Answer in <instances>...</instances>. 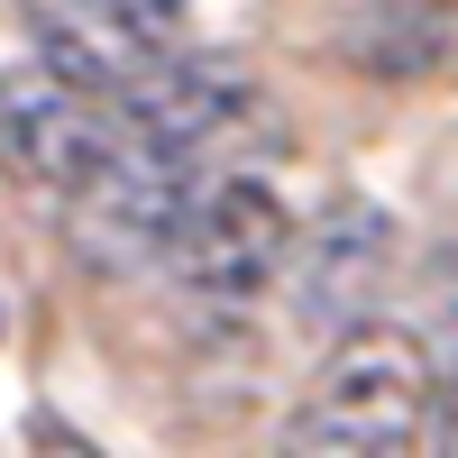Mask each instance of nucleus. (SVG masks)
<instances>
[{
	"instance_id": "f257e3e1",
	"label": "nucleus",
	"mask_w": 458,
	"mask_h": 458,
	"mask_svg": "<svg viewBox=\"0 0 458 458\" xmlns=\"http://www.w3.org/2000/svg\"><path fill=\"white\" fill-rule=\"evenodd\" d=\"M431 422V349L403 321H358L293 403L276 458H412Z\"/></svg>"
},
{
	"instance_id": "f03ea898",
	"label": "nucleus",
	"mask_w": 458,
	"mask_h": 458,
	"mask_svg": "<svg viewBox=\"0 0 458 458\" xmlns=\"http://www.w3.org/2000/svg\"><path fill=\"white\" fill-rule=\"evenodd\" d=\"M284 248L293 220L266 174H202L165 229V266L211 302H257L266 284H284Z\"/></svg>"
},
{
	"instance_id": "7ed1b4c3",
	"label": "nucleus",
	"mask_w": 458,
	"mask_h": 458,
	"mask_svg": "<svg viewBox=\"0 0 458 458\" xmlns=\"http://www.w3.org/2000/svg\"><path fill=\"white\" fill-rule=\"evenodd\" d=\"M120 138H129V110L110 92H92V83H73V73H55L47 55L0 73V157L37 193L64 202L73 183H92L120 157Z\"/></svg>"
},
{
	"instance_id": "20e7f679",
	"label": "nucleus",
	"mask_w": 458,
	"mask_h": 458,
	"mask_svg": "<svg viewBox=\"0 0 458 458\" xmlns=\"http://www.w3.org/2000/svg\"><path fill=\"white\" fill-rule=\"evenodd\" d=\"M28 37H37V55L55 73H73V83L120 101L165 55H183L193 0H28Z\"/></svg>"
},
{
	"instance_id": "39448f33",
	"label": "nucleus",
	"mask_w": 458,
	"mask_h": 458,
	"mask_svg": "<svg viewBox=\"0 0 458 458\" xmlns=\"http://www.w3.org/2000/svg\"><path fill=\"white\" fill-rule=\"evenodd\" d=\"M284 284H293L302 330L349 339L358 321H376V302L394 293V211H376V202H358V193L330 202V211L284 248Z\"/></svg>"
},
{
	"instance_id": "423d86ee",
	"label": "nucleus",
	"mask_w": 458,
	"mask_h": 458,
	"mask_svg": "<svg viewBox=\"0 0 458 458\" xmlns=\"http://www.w3.org/2000/svg\"><path fill=\"white\" fill-rule=\"evenodd\" d=\"M202 183V165H183L165 157V147H147L138 129L120 138V157H110L92 183H73L64 193V229H73V248H83L92 266H147V257H165V229L183 211V193Z\"/></svg>"
},
{
	"instance_id": "0eeeda50",
	"label": "nucleus",
	"mask_w": 458,
	"mask_h": 458,
	"mask_svg": "<svg viewBox=\"0 0 458 458\" xmlns=\"http://www.w3.org/2000/svg\"><path fill=\"white\" fill-rule=\"evenodd\" d=\"M120 110H129V129H138L147 147H165V157L202 165L211 147L239 138V120H257V83H248L239 55L183 47V55H165L157 73H147V83H129Z\"/></svg>"
},
{
	"instance_id": "6e6552de",
	"label": "nucleus",
	"mask_w": 458,
	"mask_h": 458,
	"mask_svg": "<svg viewBox=\"0 0 458 458\" xmlns=\"http://www.w3.org/2000/svg\"><path fill=\"white\" fill-rule=\"evenodd\" d=\"M422 431H431L440 458H458V358H449V376L431 386V422H422Z\"/></svg>"
},
{
	"instance_id": "1a4fd4ad",
	"label": "nucleus",
	"mask_w": 458,
	"mask_h": 458,
	"mask_svg": "<svg viewBox=\"0 0 458 458\" xmlns=\"http://www.w3.org/2000/svg\"><path fill=\"white\" fill-rule=\"evenodd\" d=\"M28 449H37V458H101L83 431H64L55 412H37V422H28Z\"/></svg>"
}]
</instances>
